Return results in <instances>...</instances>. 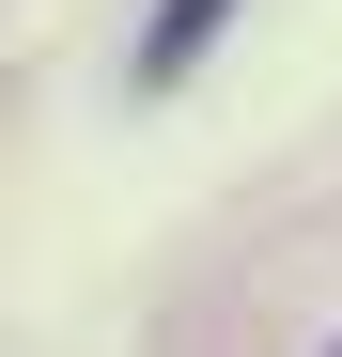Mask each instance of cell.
Returning a JSON list of instances; mask_svg holds the SVG:
<instances>
[{
    "instance_id": "6da1fadb",
    "label": "cell",
    "mask_w": 342,
    "mask_h": 357,
    "mask_svg": "<svg viewBox=\"0 0 342 357\" xmlns=\"http://www.w3.org/2000/svg\"><path fill=\"white\" fill-rule=\"evenodd\" d=\"M202 31H218V0H171V16L140 31V78H187V47H202Z\"/></svg>"
}]
</instances>
